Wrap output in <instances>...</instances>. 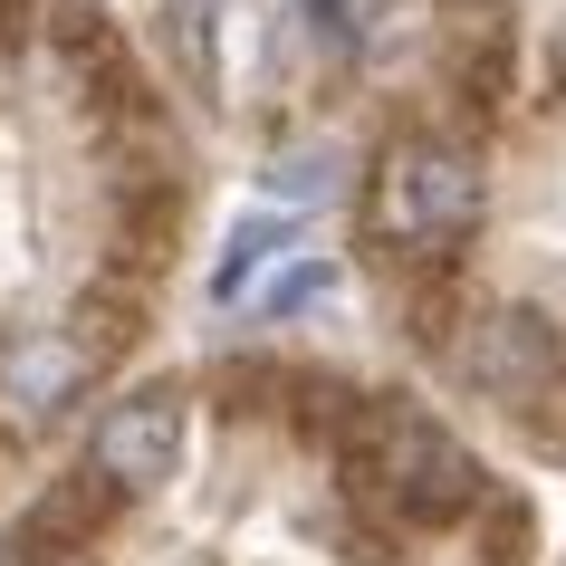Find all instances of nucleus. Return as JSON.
<instances>
[{
  "instance_id": "f257e3e1",
  "label": "nucleus",
  "mask_w": 566,
  "mask_h": 566,
  "mask_svg": "<svg viewBox=\"0 0 566 566\" xmlns=\"http://www.w3.org/2000/svg\"><path fill=\"white\" fill-rule=\"evenodd\" d=\"M480 221V164L451 135H403L375 164V240L394 250H442Z\"/></svg>"
},
{
  "instance_id": "6e6552de",
  "label": "nucleus",
  "mask_w": 566,
  "mask_h": 566,
  "mask_svg": "<svg viewBox=\"0 0 566 566\" xmlns=\"http://www.w3.org/2000/svg\"><path fill=\"white\" fill-rule=\"evenodd\" d=\"M317 298H336V269L327 260H298L279 289H269V317H298V307H317Z\"/></svg>"
},
{
  "instance_id": "20e7f679",
  "label": "nucleus",
  "mask_w": 566,
  "mask_h": 566,
  "mask_svg": "<svg viewBox=\"0 0 566 566\" xmlns=\"http://www.w3.org/2000/svg\"><path fill=\"white\" fill-rule=\"evenodd\" d=\"M182 461V394H125V403H106V422H96L87 442V471L116 480V490H164Z\"/></svg>"
},
{
  "instance_id": "1a4fd4ad",
  "label": "nucleus",
  "mask_w": 566,
  "mask_h": 566,
  "mask_svg": "<svg viewBox=\"0 0 566 566\" xmlns=\"http://www.w3.org/2000/svg\"><path fill=\"white\" fill-rule=\"evenodd\" d=\"M547 67H557V87H566V20H557V39H547Z\"/></svg>"
},
{
  "instance_id": "39448f33",
  "label": "nucleus",
  "mask_w": 566,
  "mask_h": 566,
  "mask_svg": "<svg viewBox=\"0 0 566 566\" xmlns=\"http://www.w3.org/2000/svg\"><path fill=\"white\" fill-rule=\"evenodd\" d=\"M87 375H96V346H87V336L30 327V336L0 346V413H10V422H59L67 403L87 394Z\"/></svg>"
},
{
  "instance_id": "0eeeda50",
  "label": "nucleus",
  "mask_w": 566,
  "mask_h": 566,
  "mask_svg": "<svg viewBox=\"0 0 566 566\" xmlns=\"http://www.w3.org/2000/svg\"><path fill=\"white\" fill-rule=\"evenodd\" d=\"M260 182H269V202H289V211L298 202H336V192H346V154L336 145H289Z\"/></svg>"
},
{
  "instance_id": "423d86ee",
  "label": "nucleus",
  "mask_w": 566,
  "mask_h": 566,
  "mask_svg": "<svg viewBox=\"0 0 566 566\" xmlns=\"http://www.w3.org/2000/svg\"><path fill=\"white\" fill-rule=\"evenodd\" d=\"M289 211H250V221H231V240H221V269H211V298L240 307L250 289H260L269 269H279V250H289Z\"/></svg>"
},
{
  "instance_id": "f03ea898",
  "label": "nucleus",
  "mask_w": 566,
  "mask_h": 566,
  "mask_svg": "<svg viewBox=\"0 0 566 566\" xmlns=\"http://www.w3.org/2000/svg\"><path fill=\"white\" fill-rule=\"evenodd\" d=\"M451 365H461V385H471V394H490V403H509V413H537L547 385H557V336L537 327L528 307H490V317L461 327Z\"/></svg>"
},
{
  "instance_id": "7ed1b4c3",
  "label": "nucleus",
  "mask_w": 566,
  "mask_h": 566,
  "mask_svg": "<svg viewBox=\"0 0 566 566\" xmlns=\"http://www.w3.org/2000/svg\"><path fill=\"white\" fill-rule=\"evenodd\" d=\"M375 471H385V490L403 509H422V518H451V509L480 500V461L422 413H375Z\"/></svg>"
}]
</instances>
